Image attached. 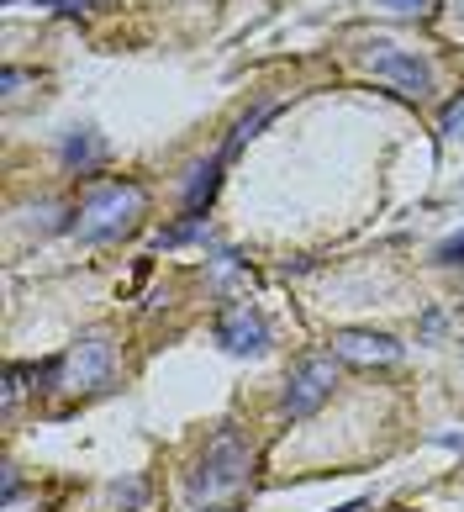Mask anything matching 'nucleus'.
<instances>
[{
    "instance_id": "nucleus-1",
    "label": "nucleus",
    "mask_w": 464,
    "mask_h": 512,
    "mask_svg": "<svg viewBox=\"0 0 464 512\" xmlns=\"http://www.w3.org/2000/svg\"><path fill=\"white\" fill-rule=\"evenodd\" d=\"M248 476H254V449H248V439L238 428H217L206 454H201V465H196V476H190V507H206V512L232 507L243 497Z\"/></svg>"
},
{
    "instance_id": "nucleus-13",
    "label": "nucleus",
    "mask_w": 464,
    "mask_h": 512,
    "mask_svg": "<svg viewBox=\"0 0 464 512\" xmlns=\"http://www.w3.org/2000/svg\"><path fill=\"white\" fill-rule=\"evenodd\" d=\"M333 512H364V502H348V507H333Z\"/></svg>"
},
{
    "instance_id": "nucleus-4",
    "label": "nucleus",
    "mask_w": 464,
    "mask_h": 512,
    "mask_svg": "<svg viewBox=\"0 0 464 512\" xmlns=\"http://www.w3.org/2000/svg\"><path fill=\"white\" fill-rule=\"evenodd\" d=\"M364 69L375 74V80H385L391 90H401V96H433V64L417 59L412 48H396L391 37H375V43H364Z\"/></svg>"
},
{
    "instance_id": "nucleus-10",
    "label": "nucleus",
    "mask_w": 464,
    "mask_h": 512,
    "mask_svg": "<svg viewBox=\"0 0 464 512\" xmlns=\"http://www.w3.org/2000/svg\"><path fill=\"white\" fill-rule=\"evenodd\" d=\"M433 259H438V264H464V233H454V238H443Z\"/></svg>"
},
{
    "instance_id": "nucleus-8",
    "label": "nucleus",
    "mask_w": 464,
    "mask_h": 512,
    "mask_svg": "<svg viewBox=\"0 0 464 512\" xmlns=\"http://www.w3.org/2000/svg\"><path fill=\"white\" fill-rule=\"evenodd\" d=\"M101 154H106V148L95 143L90 132H74V138L64 143V164H80V169H95V164H101Z\"/></svg>"
},
{
    "instance_id": "nucleus-7",
    "label": "nucleus",
    "mask_w": 464,
    "mask_h": 512,
    "mask_svg": "<svg viewBox=\"0 0 464 512\" xmlns=\"http://www.w3.org/2000/svg\"><path fill=\"white\" fill-rule=\"evenodd\" d=\"M327 344H333L327 354L348 359V365H396V359H401V344H396V338H385V333H354V328H348V333H333Z\"/></svg>"
},
{
    "instance_id": "nucleus-9",
    "label": "nucleus",
    "mask_w": 464,
    "mask_h": 512,
    "mask_svg": "<svg viewBox=\"0 0 464 512\" xmlns=\"http://www.w3.org/2000/svg\"><path fill=\"white\" fill-rule=\"evenodd\" d=\"M201 227H206L201 217H185V222H174L169 233H159V243H164V249H174V243H190V238L201 233Z\"/></svg>"
},
{
    "instance_id": "nucleus-6",
    "label": "nucleus",
    "mask_w": 464,
    "mask_h": 512,
    "mask_svg": "<svg viewBox=\"0 0 464 512\" xmlns=\"http://www.w3.org/2000/svg\"><path fill=\"white\" fill-rule=\"evenodd\" d=\"M217 344L232 349V354H259L269 344V328H264V317L248 307V301H238V307H227L217 317Z\"/></svg>"
},
{
    "instance_id": "nucleus-14",
    "label": "nucleus",
    "mask_w": 464,
    "mask_h": 512,
    "mask_svg": "<svg viewBox=\"0 0 464 512\" xmlns=\"http://www.w3.org/2000/svg\"><path fill=\"white\" fill-rule=\"evenodd\" d=\"M454 11H459V16H464V0H454Z\"/></svg>"
},
{
    "instance_id": "nucleus-5",
    "label": "nucleus",
    "mask_w": 464,
    "mask_h": 512,
    "mask_svg": "<svg viewBox=\"0 0 464 512\" xmlns=\"http://www.w3.org/2000/svg\"><path fill=\"white\" fill-rule=\"evenodd\" d=\"M338 386V365H333V354H306L296 370L285 375V412L290 417H306V412H317L327 396H333Z\"/></svg>"
},
{
    "instance_id": "nucleus-3",
    "label": "nucleus",
    "mask_w": 464,
    "mask_h": 512,
    "mask_svg": "<svg viewBox=\"0 0 464 512\" xmlns=\"http://www.w3.org/2000/svg\"><path fill=\"white\" fill-rule=\"evenodd\" d=\"M37 375H43V381H53V386H64V391H80V396L106 391V386L116 381V344H111V333H101V328L85 333L69 354L48 359Z\"/></svg>"
},
{
    "instance_id": "nucleus-12",
    "label": "nucleus",
    "mask_w": 464,
    "mask_h": 512,
    "mask_svg": "<svg viewBox=\"0 0 464 512\" xmlns=\"http://www.w3.org/2000/svg\"><path fill=\"white\" fill-rule=\"evenodd\" d=\"M380 6H391V11H401V16H422L433 0H380Z\"/></svg>"
},
{
    "instance_id": "nucleus-11",
    "label": "nucleus",
    "mask_w": 464,
    "mask_h": 512,
    "mask_svg": "<svg viewBox=\"0 0 464 512\" xmlns=\"http://www.w3.org/2000/svg\"><path fill=\"white\" fill-rule=\"evenodd\" d=\"M443 132H449V138H464V101H454L449 111H443Z\"/></svg>"
},
{
    "instance_id": "nucleus-2",
    "label": "nucleus",
    "mask_w": 464,
    "mask_h": 512,
    "mask_svg": "<svg viewBox=\"0 0 464 512\" xmlns=\"http://www.w3.org/2000/svg\"><path fill=\"white\" fill-rule=\"evenodd\" d=\"M143 212H148V191L138 180H95L80 212H74V233H80V243H116L138 227Z\"/></svg>"
}]
</instances>
